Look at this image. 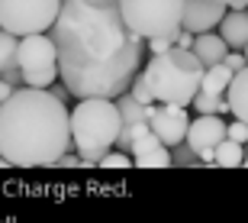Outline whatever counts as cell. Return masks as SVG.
Masks as SVG:
<instances>
[{
	"instance_id": "d4e9b609",
	"label": "cell",
	"mask_w": 248,
	"mask_h": 223,
	"mask_svg": "<svg viewBox=\"0 0 248 223\" xmlns=\"http://www.w3.org/2000/svg\"><path fill=\"white\" fill-rule=\"evenodd\" d=\"M174 46V36H155V39H148V49H152V52H168V49Z\"/></svg>"
},
{
	"instance_id": "52a82bcc",
	"label": "cell",
	"mask_w": 248,
	"mask_h": 223,
	"mask_svg": "<svg viewBox=\"0 0 248 223\" xmlns=\"http://www.w3.org/2000/svg\"><path fill=\"white\" fill-rule=\"evenodd\" d=\"M62 0H0V29L13 36L46 33L58 17Z\"/></svg>"
},
{
	"instance_id": "ffe728a7",
	"label": "cell",
	"mask_w": 248,
	"mask_h": 223,
	"mask_svg": "<svg viewBox=\"0 0 248 223\" xmlns=\"http://www.w3.org/2000/svg\"><path fill=\"white\" fill-rule=\"evenodd\" d=\"M126 91L132 94L139 103H155V94H152V87H148V78H145V74H139V71H136V78L129 81Z\"/></svg>"
},
{
	"instance_id": "4dcf8cb0",
	"label": "cell",
	"mask_w": 248,
	"mask_h": 223,
	"mask_svg": "<svg viewBox=\"0 0 248 223\" xmlns=\"http://www.w3.org/2000/svg\"><path fill=\"white\" fill-rule=\"evenodd\" d=\"M242 55H245V62H248V42H245V49H242Z\"/></svg>"
},
{
	"instance_id": "cb8c5ba5",
	"label": "cell",
	"mask_w": 248,
	"mask_h": 223,
	"mask_svg": "<svg viewBox=\"0 0 248 223\" xmlns=\"http://www.w3.org/2000/svg\"><path fill=\"white\" fill-rule=\"evenodd\" d=\"M222 65L229 68V71H239V68H245V55H242L239 49H235V52H226V58H222Z\"/></svg>"
},
{
	"instance_id": "d6986e66",
	"label": "cell",
	"mask_w": 248,
	"mask_h": 223,
	"mask_svg": "<svg viewBox=\"0 0 248 223\" xmlns=\"http://www.w3.org/2000/svg\"><path fill=\"white\" fill-rule=\"evenodd\" d=\"M136 165L139 168H168V165H171V149H168V146L148 149V152L136 155Z\"/></svg>"
},
{
	"instance_id": "7402d4cb",
	"label": "cell",
	"mask_w": 248,
	"mask_h": 223,
	"mask_svg": "<svg viewBox=\"0 0 248 223\" xmlns=\"http://www.w3.org/2000/svg\"><path fill=\"white\" fill-rule=\"evenodd\" d=\"M97 165H100V168H129V165H132V158H129L126 152H110V149H107Z\"/></svg>"
},
{
	"instance_id": "9c48e42d",
	"label": "cell",
	"mask_w": 248,
	"mask_h": 223,
	"mask_svg": "<svg viewBox=\"0 0 248 223\" xmlns=\"http://www.w3.org/2000/svg\"><path fill=\"white\" fill-rule=\"evenodd\" d=\"M226 3L219 0H184V19H181V26L187 33H210L213 26H219L222 13H226Z\"/></svg>"
},
{
	"instance_id": "3957f363",
	"label": "cell",
	"mask_w": 248,
	"mask_h": 223,
	"mask_svg": "<svg viewBox=\"0 0 248 223\" xmlns=\"http://www.w3.org/2000/svg\"><path fill=\"white\" fill-rule=\"evenodd\" d=\"M123 117L113 97H81L71 110V142L81 152V165H97L110 146H116Z\"/></svg>"
},
{
	"instance_id": "4fadbf2b",
	"label": "cell",
	"mask_w": 248,
	"mask_h": 223,
	"mask_svg": "<svg viewBox=\"0 0 248 223\" xmlns=\"http://www.w3.org/2000/svg\"><path fill=\"white\" fill-rule=\"evenodd\" d=\"M226 101H229V113H235V120L248 123V62L245 68L232 71V81L226 87Z\"/></svg>"
},
{
	"instance_id": "44dd1931",
	"label": "cell",
	"mask_w": 248,
	"mask_h": 223,
	"mask_svg": "<svg viewBox=\"0 0 248 223\" xmlns=\"http://www.w3.org/2000/svg\"><path fill=\"white\" fill-rule=\"evenodd\" d=\"M171 165H203L200 155L193 152L190 146H184V142H177V146H171Z\"/></svg>"
},
{
	"instance_id": "5bb4252c",
	"label": "cell",
	"mask_w": 248,
	"mask_h": 223,
	"mask_svg": "<svg viewBox=\"0 0 248 223\" xmlns=\"http://www.w3.org/2000/svg\"><path fill=\"white\" fill-rule=\"evenodd\" d=\"M242 158H245V146L229 136H222L216 146H213V165H222V168H239Z\"/></svg>"
},
{
	"instance_id": "603a6c76",
	"label": "cell",
	"mask_w": 248,
	"mask_h": 223,
	"mask_svg": "<svg viewBox=\"0 0 248 223\" xmlns=\"http://www.w3.org/2000/svg\"><path fill=\"white\" fill-rule=\"evenodd\" d=\"M226 136H229V139H235V142H242V146H245V139H248V123H245V120L226 123Z\"/></svg>"
},
{
	"instance_id": "e0dca14e",
	"label": "cell",
	"mask_w": 248,
	"mask_h": 223,
	"mask_svg": "<svg viewBox=\"0 0 248 223\" xmlns=\"http://www.w3.org/2000/svg\"><path fill=\"white\" fill-rule=\"evenodd\" d=\"M190 107H197L200 113H229V101L226 94H206V91H197L193 94Z\"/></svg>"
},
{
	"instance_id": "5b68a950",
	"label": "cell",
	"mask_w": 248,
	"mask_h": 223,
	"mask_svg": "<svg viewBox=\"0 0 248 223\" xmlns=\"http://www.w3.org/2000/svg\"><path fill=\"white\" fill-rule=\"evenodd\" d=\"M126 26L142 39L177 36L184 19V0H120Z\"/></svg>"
},
{
	"instance_id": "277c9868",
	"label": "cell",
	"mask_w": 248,
	"mask_h": 223,
	"mask_svg": "<svg viewBox=\"0 0 248 223\" xmlns=\"http://www.w3.org/2000/svg\"><path fill=\"white\" fill-rule=\"evenodd\" d=\"M142 74L148 78V87H152V94H155V101L190 107L193 94L200 91L203 62L193 55L190 49L171 46L168 52H158V55L145 65Z\"/></svg>"
},
{
	"instance_id": "ba28073f",
	"label": "cell",
	"mask_w": 248,
	"mask_h": 223,
	"mask_svg": "<svg viewBox=\"0 0 248 223\" xmlns=\"http://www.w3.org/2000/svg\"><path fill=\"white\" fill-rule=\"evenodd\" d=\"M148 126H152V133L158 139L171 149L177 142H184L190 120H187V110L181 103H161V107H148Z\"/></svg>"
},
{
	"instance_id": "6da1fadb",
	"label": "cell",
	"mask_w": 248,
	"mask_h": 223,
	"mask_svg": "<svg viewBox=\"0 0 248 223\" xmlns=\"http://www.w3.org/2000/svg\"><path fill=\"white\" fill-rule=\"evenodd\" d=\"M58 78L71 97H116L142 62V36L126 26L120 0H62L52 23Z\"/></svg>"
},
{
	"instance_id": "9a60e30c",
	"label": "cell",
	"mask_w": 248,
	"mask_h": 223,
	"mask_svg": "<svg viewBox=\"0 0 248 223\" xmlns=\"http://www.w3.org/2000/svg\"><path fill=\"white\" fill-rule=\"evenodd\" d=\"M116 101V110H120V117H123V126H132V123H148V107L152 103H139L132 94H116L113 97Z\"/></svg>"
},
{
	"instance_id": "83f0119b",
	"label": "cell",
	"mask_w": 248,
	"mask_h": 223,
	"mask_svg": "<svg viewBox=\"0 0 248 223\" xmlns=\"http://www.w3.org/2000/svg\"><path fill=\"white\" fill-rule=\"evenodd\" d=\"M219 3H226V7H248V0H219Z\"/></svg>"
},
{
	"instance_id": "7c38bea8",
	"label": "cell",
	"mask_w": 248,
	"mask_h": 223,
	"mask_svg": "<svg viewBox=\"0 0 248 223\" xmlns=\"http://www.w3.org/2000/svg\"><path fill=\"white\" fill-rule=\"evenodd\" d=\"M190 52L203 62V68H210V65H216V62L226 58L229 46H226V39H222V36H213V29H210V33H197V36H193Z\"/></svg>"
},
{
	"instance_id": "484cf974",
	"label": "cell",
	"mask_w": 248,
	"mask_h": 223,
	"mask_svg": "<svg viewBox=\"0 0 248 223\" xmlns=\"http://www.w3.org/2000/svg\"><path fill=\"white\" fill-rule=\"evenodd\" d=\"M58 165H62V168H78V165H81V158H74V155H68V152H64V155L58 158Z\"/></svg>"
},
{
	"instance_id": "f1b7e54d",
	"label": "cell",
	"mask_w": 248,
	"mask_h": 223,
	"mask_svg": "<svg viewBox=\"0 0 248 223\" xmlns=\"http://www.w3.org/2000/svg\"><path fill=\"white\" fill-rule=\"evenodd\" d=\"M242 165L248 168V139H245V158H242Z\"/></svg>"
},
{
	"instance_id": "30bf717a",
	"label": "cell",
	"mask_w": 248,
	"mask_h": 223,
	"mask_svg": "<svg viewBox=\"0 0 248 223\" xmlns=\"http://www.w3.org/2000/svg\"><path fill=\"white\" fill-rule=\"evenodd\" d=\"M222 136H226V123L219 120V113H200L197 120H190L184 142L193 152H200V149H213Z\"/></svg>"
},
{
	"instance_id": "4316f807",
	"label": "cell",
	"mask_w": 248,
	"mask_h": 223,
	"mask_svg": "<svg viewBox=\"0 0 248 223\" xmlns=\"http://www.w3.org/2000/svg\"><path fill=\"white\" fill-rule=\"evenodd\" d=\"M10 91H13V84H10V81H3V78H0V103H3V101H7V97H10Z\"/></svg>"
},
{
	"instance_id": "ac0fdd59",
	"label": "cell",
	"mask_w": 248,
	"mask_h": 223,
	"mask_svg": "<svg viewBox=\"0 0 248 223\" xmlns=\"http://www.w3.org/2000/svg\"><path fill=\"white\" fill-rule=\"evenodd\" d=\"M16 42H19V36L0 29V74H7L10 68H16Z\"/></svg>"
},
{
	"instance_id": "2e32d148",
	"label": "cell",
	"mask_w": 248,
	"mask_h": 223,
	"mask_svg": "<svg viewBox=\"0 0 248 223\" xmlns=\"http://www.w3.org/2000/svg\"><path fill=\"white\" fill-rule=\"evenodd\" d=\"M232 81V71L222 62H216V65L203 68V78H200V91L206 94H226V87H229Z\"/></svg>"
},
{
	"instance_id": "8fae6325",
	"label": "cell",
	"mask_w": 248,
	"mask_h": 223,
	"mask_svg": "<svg viewBox=\"0 0 248 223\" xmlns=\"http://www.w3.org/2000/svg\"><path fill=\"white\" fill-rule=\"evenodd\" d=\"M219 36L226 39L229 49H245L248 42V10L245 7H229L219 19Z\"/></svg>"
},
{
	"instance_id": "8992f818",
	"label": "cell",
	"mask_w": 248,
	"mask_h": 223,
	"mask_svg": "<svg viewBox=\"0 0 248 223\" xmlns=\"http://www.w3.org/2000/svg\"><path fill=\"white\" fill-rule=\"evenodd\" d=\"M16 68L23 74V84L29 87H52L58 78V49L52 36L46 33H29L16 42Z\"/></svg>"
},
{
	"instance_id": "7a4b0ae2",
	"label": "cell",
	"mask_w": 248,
	"mask_h": 223,
	"mask_svg": "<svg viewBox=\"0 0 248 223\" xmlns=\"http://www.w3.org/2000/svg\"><path fill=\"white\" fill-rule=\"evenodd\" d=\"M71 149V113L48 87H13L0 103V155L10 165H58Z\"/></svg>"
},
{
	"instance_id": "f546056e",
	"label": "cell",
	"mask_w": 248,
	"mask_h": 223,
	"mask_svg": "<svg viewBox=\"0 0 248 223\" xmlns=\"http://www.w3.org/2000/svg\"><path fill=\"white\" fill-rule=\"evenodd\" d=\"M10 165V162H7V158H3V155H0V168H7Z\"/></svg>"
}]
</instances>
